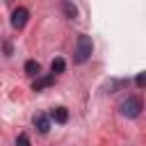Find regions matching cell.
Instances as JSON below:
<instances>
[{"mask_svg": "<svg viewBox=\"0 0 146 146\" xmlns=\"http://www.w3.org/2000/svg\"><path fill=\"white\" fill-rule=\"evenodd\" d=\"M91 52H94V41H91V36L80 34V36H78V41H75L73 62H75V64H84V62L91 57Z\"/></svg>", "mask_w": 146, "mask_h": 146, "instance_id": "6da1fadb", "label": "cell"}, {"mask_svg": "<svg viewBox=\"0 0 146 146\" xmlns=\"http://www.w3.org/2000/svg\"><path fill=\"white\" fill-rule=\"evenodd\" d=\"M119 110H121L123 116H128V119H137V116L141 114V110H144V103H141L139 96H128L125 100H121Z\"/></svg>", "mask_w": 146, "mask_h": 146, "instance_id": "7a4b0ae2", "label": "cell"}, {"mask_svg": "<svg viewBox=\"0 0 146 146\" xmlns=\"http://www.w3.org/2000/svg\"><path fill=\"white\" fill-rule=\"evenodd\" d=\"M27 18H30V11H27L25 7L14 9V14H11V27H14V30H23L25 23H27Z\"/></svg>", "mask_w": 146, "mask_h": 146, "instance_id": "3957f363", "label": "cell"}, {"mask_svg": "<svg viewBox=\"0 0 146 146\" xmlns=\"http://www.w3.org/2000/svg\"><path fill=\"white\" fill-rule=\"evenodd\" d=\"M32 123H34V128L39 130V135H48V130H50V116H48V114H43V112L34 114V116H32Z\"/></svg>", "mask_w": 146, "mask_h": 146, "instance_id": "277c9868", "label": "cell"}, {"mask_svg": "<svg viewBox=\"0 0 146 146\" xmlns=\"http://www.w3.org/2000/svg\"><path fill=\"white\" fill-rule=\"evenodd\" d=\"M52 82H55V75H52V73H48V75H41V78H36V80L32 82V91H41V89L50 87Z\"/></svg>", "mask_w": 146, "mask_h": 146, "instance_id": "5b68a950", "label": "cell"}, {"mask_svg": "<svg viewBox=\"0 0 146 146\" xmlns=\"http://www.w3.org/2000/svg\"><path fill=\"white\" fill-rule=\"evenodd\" d=\"M48 116H50V119H55V123H66V121H68V110L59 105V107H52Z\"/></svg>", "mask_w": 146, "mask_h": 146, "instance_id": "8992f818", "label": "cell"}, {"mask_svg": "<svg viewBox=\"0 0 146 146\" xmlns=\"http://www.w3.org/2000/svg\"><path fill=\"white\" fill-rule=\"evenodd\" d=\"M25 73L32 75V78H34V75L39 78V73H41V64H39L36 59H27V62H25Z\"/></svg>", "mask_w": 146, "mask_h": 146, "instance_id": "52a82bcc", "label": "cell"}, {"mask_svg": "<svg viewBox=\"0 0 146 146\" xmlns=\"http://www.w3.org/2000/svg\"><path fill=\"white\" fill-rule=\"evenodd\" d=\"M64 68H66V62H64L62 57H55L52 64H50V73H52V75H59V73H64Z\"/></svg>", "mask_w": 146, "mask_h": 146, "instance_id": "ba28073f", "label": "cell"}, {"mask_svg": "<svg viewBox=\"0 0 146 146\" xmlns=\"http://www.w3.org/2000/svg\"><path fill=\"white\" fill-rule=\"evenodd\" d=\"M62 9H64V14H66L68 18H75V16H78V9H75V5H71L68 0H64V2H62Z\"/></svg>", "mask_w": 146, "mask_h": 146, "instance_id": "9c48e42d", "label": "cell"}, {"mask_svg": "<svg viewBox=\"0 0 146 146\" xmlns=\"http://www.w3.org/2000/svg\"><path fill=\"white\" fill-rule=\"evenodd\" d=\"M16 146H30V137H27L25 132H21V135L16 137Z\"/></svg>", "mask_w": 146, "mask_h": 146, "instance_id": "30bf717a", "label": "cell"}, {"mask_svg": "<svg viewBox=\"0 0 146 146\" xmlns=\"http://www.w3.org/2000/svg\"><path fill=\"white\" fill-rule=\"evenodd\" d=\"M135 82H137V87L141 89V87H144V82H146V75H144V73H139V75L135 78Z\"/></svg>", "mask_w": 146, "mask_h": 146, "instance_id": "8fae6325", "label": "cell"}]
</instances>
